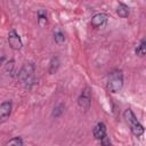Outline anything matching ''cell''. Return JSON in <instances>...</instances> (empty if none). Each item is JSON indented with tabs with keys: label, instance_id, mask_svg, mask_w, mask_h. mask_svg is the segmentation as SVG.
Segmentation results:
<instances>
[{
	"label": "cell",
	"instance_id": "6da1fadb",
	"mask_svg": "<svg viewBox=\"0 0 146 146\" xmlns=\"http://www.w3.org/2000/svg\"><path fill=\"white\" fill-rule=\"evenodd\" d=\"M18 80L24 84L25 88L30 89L35 82V67L32 63L24 64L17 74Z\"/></svg>",
	"mask_w": 146,
	"mask_h": 146
},
{
	"label": "cell",
	"instance_id": "7a4b0ae2",
	"mask_svg": "<svg viewBox=\"0 0 146 146\" xmlns=\"http://www.w3.org/2000/svg\"><path fill=\"white\" fill-rule=\"evenodd\" d=\"M106 87L112 94L121 91L123 88V73L121 70H113L106 76Z\"/></svg>",
	"mask_w": 146,
	"mask_h": 146
},
{
	"label": "cell",
	"instance_id": "3957f363",
	"mask_svg": "<svg viewBox=\"0 0 146 146\" xmlns=\"http://www.w3.org/2000/svg\"><path fill=\"white\" fill-rule=\"evenodd\" d=\"M123 117H124L125 122L129 124L130 130H131V132H132L133 136H136V137H140V136L144 133L145 129H144L143 124L137 120V117H136L135 113L132 112V110L127 108V110L123 112Z\"/></svg>",
	"mask_w": 146,
	"mask_h": 146
},
{
	"label": "cell",
	"instance_id": "277c9868",
	"mask_svg": "<svg viewBox=\"0 0 146 146\" xmlns=\"http://www.w3.org/2000/svg\"><path fill=\"white\" fill-rule=\"evenodd\" d=\"M78 105L83 111H88L90 108V105H91V89L89 87H86L81 91V94L78 98Z\"/></svg>",
	"mask_w": 146,
	"mask_h": 146
},
{
	"label": "cell",
	"instance_id": "5b68a950",
	"mask_svg": "<svg viewBox=\"0 0 146 146\" xmlns=\"http://www.w3.org/2000/svg\"><path fill=\"white\" fill-rule=\"evenodd\" d=\"M7 39H8L9 46H10V48H11L13 50H21V49H22V47H23L22 39H21V36L18 35V33H17L14 29L8 32Z\"/></svg>",
	"mask_w": 146,
	"mask_h": 146
},
{
	"label": "cell",
	"instance_id": "8992f818",
	"mask_svg": "<svg viewBox=\"0 0 146 146\" xmlns=\"http://www.w3.org/2000/svg\"><path fill=\"white\" fill-rule=\"evenodd\" d=\"M13 110V103L11 100H5L0 104V123L5 122L11 114Z\"/></svg>",
	"mask_w": 146,
	"mask_h": 146
},
{
	"label": "cell",
	"instance_id": "52a82bcc",
	"mask_svg": "<svg viewBox=\"0 0 146 146\" xmlns=\"http://www.w3.org/2000/svg\"><path fill=\"white\" fill-rule=\"evenodd\" d=\"M106 22H107V15L104 13H98L91 17L90 24L92 27L98 29V27H103L106 24Z\"/></svg>",
	"mask_w": 146,
	"mask_h": 146
},
{
	"label": "cell",
	"instance_id": "ba28073f",
	"mask_svg": "<svg viewBox=\"0 0 146 146\" xmlns=\"http://www.w3.org/2000/svg\"><path fill=\"white\" fill-rule=\"evenodd\" d=\"M92 135H94V137H95L97 140H100L105 135H107L105 123H104V122H98V123L95 125L94 130H92Z\"/></svg>",
	"mask_w": 146,
	"mask_h": 146
},
{
	"label": "cell",
	"instance_id": "9c48e42d",
	"mask_svg": "<svg viewBox=\"0 0 146 146\" xmlns=\"http://www.w3.org/2000/svg\"><path fill=\"white\" fill-rule=\"evenodd\" d=\"M116 14L121 17V18H127L129 15H130V8L123 3V2H120L117 5V8H116Z\"/></svg>",
	"mask_w": 146,
	"mask_h": 146
},
{
	"label": "cell",
	"instance_id": "30bf717a",
	"mask_svg": "<svg viewBox=\"0 0 146 146\" xmlns=\"http://www.w3.org/2000/svg\"><path fill=\"white\" fill-rule=\"evenodd\" d=\"M59 65H60V62H59V58L57 56L52 57L50 59V63H49V68H48V72L49 74H55L58 68H59Z\"/></svg>",
	"mask_w": 146,
	"mask_h": 146
},
{
	"label": "cell",
	"instance_id": "8fae6325",
	"mask_svg": "<svg viewBox=\"0 0 146 146\" xmlns=\"http://www.w3.org/2000/svg\"><path fill=\"white\" fill-rule=\"evenodd\" d=\"M135 52L139 57L145 56V54H146V40L145 39H141L140 40V43L135 48Z\"/></svg>",
	"mask_w": 146,
	"mask_h": 146
},
{
	"label": "cell",
	"instance_id": "7c38bea8",
	"mask_svg": "<svg viewBox=\"0 0 146 146\" xmlns=\"http://www.w3.org/2000/svg\"><path fill=\"white\" fill-rule=\"evenodd\" d=\"M48 23V17H47V13L46 10H42L40 9L38 11V24L40 26H46Z\"/></svg>",
	"mask_w": 146,
	"mask_h": 146
},
{
	"label": "cell",
	"instance_id": "4fadbf2b",
	"mask_svg": "<svg viewBox=\"0 0 146 146\" xmlns=\"http://www.w3.org/2000/svg\"><path fill=\"white\" fill-rule=\"evenodd\" d=\"M54 40H55V42L57 43V44H63L64 42H65V34L63 33V31H60V30H56L55 32H54Z\"/></svg>",
	"mask_w": 146,
	"mask_h": 146
},
{
	"label": "cell",
	"instance_id": "5bb4252c",
	"mask_svg": "<svg viewBox=\"0 0 146 146\" xmlns=\"http://www.w3.org/2000/svg\"><path fill=\"white\" fill-rule=\"evenodd\" d=\"M64 111H65V105L63 103H60L57 106H55V108L52 110V116L55 119H57V117L62 116V114L64 113Z\"/></svg>",
	"mask_w": 146,
	"mask_h": 146
},
{
	"label": "cell",
	"instance_id": "9a60e30c",
	"mask_svg": "<svg viewBox=\"0 0 146 146\" xmlns=\"http://www.w3.org/2000/svg\"><path fill=\"white\" fill-rule=\"evenodd\" d=\"M5 146H23V139L21 137H14Z\"/></svg>",
	"mask_w": 146,
	"mask_h": 146
},
{
	"label": "cell",
	"instance_id": "2e32d148",
	"mask_svg": "<svg viewBox=\"0 0 146 146\" xmlns=\"http://www.w3.org/2000/svg\"><path fill=\"white\" fill-rule=\"evenodd\" d=\"M99 141H100V145H102V146H112V143H111L110 137H108L107 135H105Z\"/></svg>",
	"mask_w": 146,
	"mask_h": 146
},
{
	"label": "cell",
	"instance_id": "e0dca14e",
	"mask_svg": "<svg viewBox=\"0 0 146 146\" xmlns=\"http://www.w3.org/2000/svg\"><path fill=\"white\" fill-rule=\"evenodd\" d=\"M14 65H15V62H14V59H10L9 62H7L6 63V72L8 73H11L13 72V68H14Z\"/></svg>",
	"mask_w": 146,
	"mask_h": 146
},
{
	"label": "cell",
	"instance_id": "ac0fdd59",
	"mask_svg": "<svg viewBox=\"0 0 146 146\" xmlns=\"http://www.w3.org/2000/svg\"><path fill=\"white\" fill-rule=\"evenodd\" d=\"M5 59H6L5 56H1V57H0V65H2V63L5 62Z\"/></svg>",
	"mask_w": 146,
	"mask_h": 146
}]
</instances>
